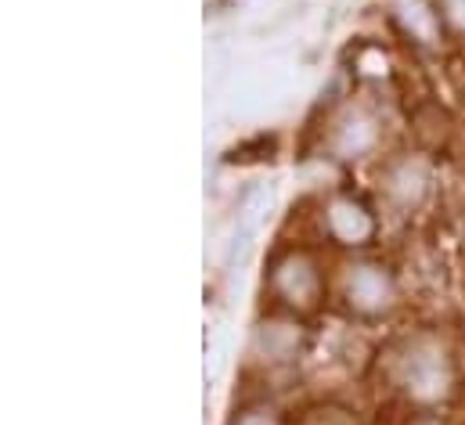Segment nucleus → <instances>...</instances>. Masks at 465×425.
I'll use <instances>...</instances> for the list:
<instances>
[{"label": "nucleus", "mask_w": 465, "mask_h": 425, "mask_svg": "<svg viewBox=\"0 0 465 425\" xmlns=\"http://www.w3.org/2000/svg\"><path fill=\"white\" fill-rule=\"evenodd\" d=\"M419 425H437V422H419Z\"/></svg>", "instance_id": "10"}, {"label": "nucleus", "mask_w": 465, "mask_h": 425, "mask_svg": "<svg viewBox=\"0 0 465 425\" xmlns=\"http://www.w3.org/2000/svg\"><path fill=\"white\" fill-rule=\"evenodd\" d=\"M343 300L361 318H386L401 303V289L386 263L357 260L343 267Z\"/></svg>", "instance_id": "3"}, {"label": "nucleus", "mask_w": 465, "mask_h": 425, "mask_svg": "<svg viewBox=\"0 0 465 425\" xmlns=\"http://www.w3.org/2000/svg\"><path fill=\"white\" fill-rule=\"evenodd\" d=\"M390 375L411 404H440L455 393V357L433 331L408 335L390 357Z\"/></svg>", "instance_id": "1"}, {"label": "nucleus", "mask_w": 465, "mask_h": 425, "mask_svg": "<svg viewBox=\"0 0 465 425\" xmlns=\"http://www.w3.org/2000/svg\"><path fill=\"white\" fill-rule=\"evenodd\" d=\"M440 18L465 33V0H440Z\"/></svg>", "instance_id": "9"}, {"label": "nucleus", "mask_w": 465, "mask_h": 425, "mask_svg": "<svg viewBox=\"0 0 465 425\" xmlns=\"http://www.w3.org/2000/svg\"><path fill=\"white\" fill-rule=\"evenodd\" d=\"M232 425H282V419H278V411H271V408H249V411H242Z\"/></svg>", "instance_id": "8"}, {"label": "nucleus", "mask_w": 465, "mask_h": 425, "mask_svg": "<svg viewBox=\"0 0 465 425\" xmlns=\"http://www.w3.org/2000/svg\"><path fill=\"white\" fill-rule=\"evenodd\" d=\"M382 141V119L379 112L361 102L343 105L329 123V152L336 159H364Z\"/></svg>", "instance_id": "4"}, {"label": "nucleus", "mask_w": 465, "mask_h": 425, "mask_svg": "<svg viewBox=\"0 0 465 425\" xmlns=\"http://www.w3.org/2000/svg\"><path fill=\"white\" fill-rule=\"evenodd\" d=\"M267 289L289 311H314L325 296V274H322L318 256L307 249L282 252L267 274Z\"/></svg>", "instance_id": "2"}, {"label": "nucleus", "mask_w": 465, "mask_h": 425, "mask_svg": "<svg viewBox=\"0 0 465 425\" xmlns=\"http://www.w3.org/2000/svg\"><path fill=\"white\" fill-rule=\"evenodd\" d=\"M300 350H303V328L296 321L267 318L252 331V357H260L263 364H289L296 361Z\"/></svg>", "instance_id": "7"}, {"label": "nucleus", "mask_w": 465, "mask_h": 425, "mask_svg": "<svg viewBox=\"0 0 465 425\" xmlns=\"http://www.w3.org/2000/svg\"><path fill=\"white\" fill-rule=\"evenodd\" d=\"M430 184H433V170L419 155H397L379 173V195L397 212L419 210L430 195Z\"/></svg>", "instance_id": "5"}, {"label": "nucleus", "mask_w": 465, "mask_h": 425, "mask_svg": "<svg viewBox=\"0 0 465 425\" xmlns=\"http://www.w3.org/2000/svg\"><path fill=\"white\" fill-rule=\"evenodd\" d=\"M322 227L325 234L336 242V245H347V249H361L375 238L379 231V220L375 212L368 210L361 199L353 195H332L322 210Z\"/></svg>", "instance_id": "6"}]
</instances>
